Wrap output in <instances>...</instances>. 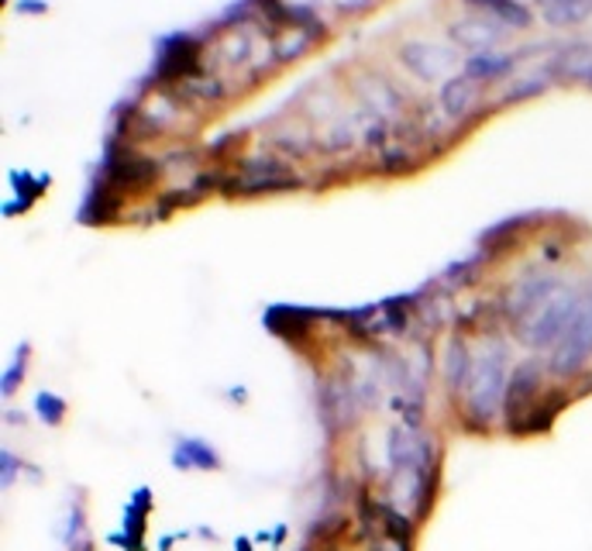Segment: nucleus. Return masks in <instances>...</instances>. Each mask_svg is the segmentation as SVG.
Here are the masks:
<instances>
[{"instance_id": "f257e3e1", "label": "nucleus", "mask_w": 592, "mask_h": 551, "mask_svg": "<svg viewBox=\"0 0 592 551\" xmlns=\"http://www.w3.org/2000/svg\"><path fill=\"white\" fill-rule=\"evenodd\" d=\"M579 308H582V293L562 287L547 303H541L534 314H527L524 321H517V338L534 352H544V349L555 352L558 341L568 335L571 321H576Z\"/></svg>"}, {"instance_id": "f03ea898", "label": "nucleus", "mask_w": 592, "mask_h": 551, "mask_svg": "<svg viewBox=\"0 0 592 551\" xmlns=\"http://www.w3.org/2000/svg\"><path fill=\"white\" fill-rule=\"evenodd\" d=\"M506 349L496 345L493 352H486L482 359H476L473 379H468V417L476 424L489 427L496 417V411L503 406L506 397Z\"/></svg>"}, {"instance_id": "7ed1b4c3", "label": "nucleus", "mask_w": 592, "mask_h": 551, "mask_svg": "<svg viewBox=\"0 0 592 551\" xmlns=\"http://www.w3.org/2000/svg\"><path fill=\"white\" fill-rule=\"evenodd\" d=\"M592 359V290L582 293V308L571 321L568 335L558 341V349L547 359V373L558 379H576L585 373V365Z\"/></svg>"}, {"instance_id": "20e7f679", "label": "nucleus", "mask_w": 592, "mask_h": 551, "mask_svg": "<svg viewBox=\"0 0 592 551\" xmlns=\"http://www.w3.org/2000/svg\"><path fill=\"white\" fill-rule=\"evenodd\" d=\"M544 373H547V362H538V359H527V362L517 365L514 373H509L506 397H503V417H506L509 435H517L524 427V421L530 417V411L541 403Z\"/></svg>"}, {"instance_id": "39448f33", "label": "nucleus", "mask_w": 592, "mask_h": 551, "mask_svg": "<svg viewBox=\"0 0 592 551\" xmlns=\"http://www.w3.org/2000/svg\"><path fill=\"white\" fill-rule=\"evenodd\" d=\"M565 287L562 279L555 276H544V273H527L520 283H514L503 300V311L506 317H514V321H524L527 314H534L541 303H547L551 297H555L558 290Z\"/></svg>"}, {"instance_id": "423d86ee", "label": "nucleus", "mask_w": 592, "mask_h": 551, "mask_svg": "<svg viewBox=\"0 0 592 551\" xmlns=\"http://www.w3.org/2000/svg\"><path fill=\"white\" fill-rule=\"evenodd\" d=\"M200 66V46L190 35H169L159 42V63L155 76L159 79H182Z\"/></svg>"}, {"instance_id": "0eeeda50", "label": "nucleus", "mask_w": 592, "mask_h": 551, "mask_svg": "<svg viewBox=\"0 0 592 551\" xmlns=\"http://www.w3.org/2000/svg\"><path fill=\"white\" fill-rule=\"evenodd\" d=\"M400 59H403V66L414 70L420 79H438L455 66V55L431 42H406L400 49Z\"/></svg>"}, {"instance_id": "6e6552de", "label": "nucleus", "mask_w": 592, "mask_h": 551, "mask_svg": "<svg viewBox=\"0 0 592 551\" xmlns=\"http://www.w3.org/2000/svg\"><path fill=\"white\" fill-rule=\"evenodd\" d=\"M173 465L179 473H193V468L197 473H214V468H221V455L203 438H179L173 448Z\"/></svg>"}, {"instance_id": "1a4fd4ad", "label": "nucleus", "mask_w": 592, "mask_h": 551, "mask_svg": "<svg viewBox=\"0 0 592 551\" xmlns=\"http://www.w3.org/2000/svg\"><path fill=\"white\" fill-rule=\"evenodd\" d=\"M568 400H571V393H565V390H547L544 397H541V403L530 411V417L524 421V427H520V438H530V435H544V431H551V424L558 421V414L568 406Z\"/></svg>"}, {"instance_id": "9d476101", "label": "nucleus", "mask_w": 592, "mask_h": 551, "mask_svg": "<svg viewBox=\"0 0 592 551\" xmlns=\"http://www.w3.org/2000/svg\"><path fill=\"white\" fill-rule=\"evenodd\" d=\"M452 38H455L458 46L473 49L479 55V52H489V46H496L500 38H503V32L493 22H489V17H476V22L452 25Z\"/></svg>"}, {"instance_id": "9b49d317", "label": "nucleus", "mask_w": 592, "mask_h": 551, "mask_svg": "<svg viewBox=\"0 0 592 551\" xmlns=\"http://www.w3.org/2000/svg\"><path fill=\"white\" fill-rule=\"evenodd\" d=\"M473 370H476V359L468 355V349H465V341H452L448 345V355H444V379H448V393L452 397H458L465 386H468V379H473Z\"/></svg>"}, {"instance_id": "f8f14e48", "label": "nucleus", "mask_w": 592, "mask_h": 551, "mask_svg": "<svg viewBox=\"0 0 592 551\" xmlns=\"http://www.w3.org/2000/svg\"><path fill=\"white\" fill-rule=\"evenodd\" d=\"M517 66V55H503V52H479V55H468L465 59V76L468 79H489V84H493V79H503L509 70Z\"/></svg>"}, {"instance_id": "ddd939ff", "label": "nucleus", "mask_w": 592, "mask_h": 551, "mask_svg": "<svg viewBox=\"0 0 592 551\" xmlns=\"http://www.w3.org/2000/svg\"><path fill=\"white\" fill-rule=\"evenodd\" d=\"M476 104V79L468 76H452L448 84L441 87V108L452 114V117H462L468 114Z\"/></svg>"}, {"instance_id": "4468645a", "label": "nucleus", "mask_w": 592, "mask_h": 551, "mask_svg": "<svg viewBox=\"0 0 592 551\" xmlns=\"http://www.w3.org/2000/svg\"><path fill=\"white\" fill-rule=\"evenodd\" d=\"M297 187H300L297 176H286V173H255L252 179H238L235 183V193L259 197V193H286V190H297Z\"/></svg>"}, {"instance_id": "2eb2a0df", "label": "nucleus", "mask_w": 592, "mask_h": 551, "mask_svg": "<svg viewBox=\"0 0 592 551\" xmlns=\"http://www.w3.org/2000/svg\"><path fill=\"white\" fill-rule=\"evenodd\" d=\"M465 4L482 8L506 28H530V11L520 4V0H465Z\"/></svg>"}, {"instance_id": "dca6fc26", "label": "nucleus", "mask_w": 592, "mask_h": 551, "mask_svg": "<svg viewBox=\"0 0 592 551\" xmlns=\"http://www.w3.org/2000/svg\"><path fill=\"white\" fill-rule=\"evenodd\" d=\"M592 11V0H541V14L547 25H576Z\"/></svg>"}, {"instance_id": "f3484780", "label": "nucleus", "mask_w": 592, "mask_h": 551, "mask_svg": "<svg viewBox=\"0 0 592 551\" xmlns=\"http://www.w3.org/2000/svg\"><path fill=\"white\" fill-rule=\"evenodd\" d=\"M555 70L558 76H568V79H582V84H592V49L589 46H576L568 49L555 59Z\"/></svg>"}, {"instance_id": "a211bd4d", "label": "nucleus", "mask_w": 592, "mask_h": 551, "mask_svg": "<svg viewBox=\"0 0 592 551\" xmlns=\"http://www.w3.org/2000/svg\"><path fill=\"white\" fill-rule=\"evenodd\" d=\"M63 541L70 551H93V541L87 535V521H84V506H73L70 510V521H66V530H63Z\"/></svg>"}, {"instance_id": "6ab92c4d", "label": "nucleus", "mask_w": 592, "mask_h": 551, "mask_svg": "<svg viewBox=\"0 0 592 551\" xmlns=\"http://www.w3.org/2000/svg\"><path fill=\"white\" fill-rule=\"evenodd\" d=\"M35 414L42 417L46 424H52V427H59L66 421V400L63 397H55V393H38L35 397Z\"/></svg>"}, {"instance_id": "aec40b11", "label": "nucleus", "mask_w": 592, "mask_h": 551, "mask_svg": "<svg viewBox=\"0 0 592 551\" xmlns=\"http://www.w3.org/2000/svg\"><path fill=\"white\" fill-rule=\"evenodd\" d=\"M311 42H314V35H311L307 28H290V32H286V35L279 38V42H276V55H279V59H297Z\"/></svg>"}, {"instance_id": "412c9836", "label": "nucleus", "mask_w": 592, "mask_h": 551, "mask_svg": "<svg viewBox=\"0 0 592 551\" xmlns=\"http://www.w3.org/2000/svg\"><path fill=\"white\" fill-rule=\"evenodd\" d=\"M25 355H28V345H22V352H17V359L8 365L4 383H0V390H4V397H14L17 383H25Z\"/></svg>"}, {"instance_id": "4be33fe9", "label": "nucleus", "mask_w": 592, "mask_h": 551, "mask_svg": "<svg viewBox=\"0 0 592 551\" xmlns=\"http://www.w3.org/2000/svg\"><path fill=\"white\" fill-rule=\"evenodd\" d=\"M0 465H4V486H11L14 479H17V473H22V465H17V459H14V452L11 448H4V452H0Z\"/></svg>"}, {"instance_id": "5701e85b", "label": "nucleus", "mask_w": 592, "mask_h": 551, "mask_svg": "<svg viewBox=\"0 0 592 551\" xmlns=\"http://www.w3.org/2000/svg\"><path fill=\"white\" fill-rule=\"evenodd\" d=\"M541 90H544L541 79H524L520 87H514V90L506 93V100H524V97H534V93H541Z\"/></svg>"}, {"instance_id": "b1692460", "label": "nucleus", "mask_w": 592, "mask_h": 551, "mask_svg": "<svg viewBox=\"0 0 592 551\" xmlns=\"http://www.w3.org/2000/svg\"><path fill=\"white\" fill-rule=\"evenodd\" d=\"M17 11H25V14H46L49 4H42V0H22V4H17Z\"/></svg>"}, {"instance_id": "393cba45", "label": "nucleus", "mask_w": 592, "mask_h": 551, "mask_svg": "<svg viewBox=\"0 0 592 551\" xmlns=\"http://www.w3.org/2000/svg\"><path fill=\"white\" fill-rule=\"evenodd\" d=\"M373 0H338V8L341 11H362V8H369Z\"/></svg>"}, {"instance_id": "a878e982", "label": "nucleus", "mask_w": 592, "mask_h": 551, "mask_svg": "<svg viewBox=\"0 0 592 551\" xmlns=\"http://www.w3.org/2000/svg\"><path fill=\"white\" fill-rule=\"evenodd\" d=\"M589 87H592V84H589Z\"/></svg>"}]
</instances>
